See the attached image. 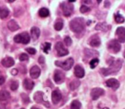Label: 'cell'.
<instances>
[{
    "mask_svg": "<svg viewBox=\"0 0 125 109\" xmlns=\"http://www.w3.org/2000/svg\"><path fill=\"white\" fill-rule=\"evenodd\" d=\"M122 67V61L121 59H118L117 61H114L112 64L110 65L108 68L101 69L100 72L104 76H107L113 74H116Z\"/></svg>",
    "mask_w": 125,
    "mask_h": 109,
    "instance_id": "cell-1",
    "label": "cell"
},
{
    "mask_svg": "<svg viewBox=\"0 0 125 109\" xmlns=\"http://www.w3.org/2000/svg\"><path fill=\"white\" fill-rule=\"evenodd\" d=\"M70 29L77 33H80L85 29V20L83 18H75L69 23Z\"/></svg>",
    "mask_w": 125,
    "mask_h": 109,
    "instance_id": "cell-2",
    "label": "cell"
},
{
    "mask_svg": "<svg viewBox=\"0 0 125 109\" xmlns=\"http://www.w3.org/2000/svg\"><path fill=\"white\" fill-rule=\"evenodd\" d=\"M74 64V59L72 58H68L65 61H56L55 65L57 66H60L62 69H64L66 71L69 70Z\"/></svg>",
    "mask_w": 125,
    "mask_h": 109,
    "instance_id": "cell-3",
    "label": "cell"
},
{
    "mask_svg": "<svg viewBox=\"0 0 125 109\" xmlns=\"http://www.w3.org/2000/svg\"><path fill=\"white\" fill-rule=\"evenodd\" d=\"M30 37L27 32L18 34L14 37V41L15 42L21 43L23 44H27L30 42Z\"/></svg>",
    "mask_w": 125,
    "mask_h": 109,
    "instance_id": "cell-4",
    "label": "cell"
},
{
    "mask_svg": "<svg viewBox=\"0 0 125 109\" xmlns=\"http://www.w3.org/2000/svg\"><path fill=\"white\" fill-rule=\"evenodd\" d=\"M107 49L113 53H117L121 50V44L117 40L113 39L107 43Z\"/></svg>",
    "mask_w": 125,
    "mask_h": 109,
    "instance_id": "cell-5",
    "label": "cell"
},
{
    "mask_svg": "<svg viewBox=\"0 0 125 109\" xmlns=\"http://www.w3.org/2000/svg\"><path fill=\"white\" fill-rule=\"evenodd\" d=\"M34 100L40 104H43L46 107H49L50 105L49 103V102L46 99L45 95L43 92L41 91H37L35 94H34Z\"/></svg>",
    "mask_w": 125,
    "mask_h": 109,
    "instance_id": "cell-6",
    "label": "cell"
},
{
    "mask_svg": "<svg viewBox=\"0 0 125 109\" xmlns=\"http://www.w3.org/2000/svg\"><path fill=\"white\" fill-rule=\"evenodd\" d=\"M60 7L62 8V11L63 12V14L65 16H69L74 11V6L72 5L71 3H69V2L62 3L60 5Z\"/></svg>",
    "mask_w": 125,
    "mask_h": 109,
    "instance_id": "cell-7",
    "label": "cell"
},
{
    "mask_svg": "<svg viewBox=\"0 0 125 109\" xmlns=\"http://www.w3.org/2000/svg\"><path fill=\"white\" fill-rule=\"evenodd\" d=\"M55 49L57 51L58 56H60V57L67 55V54H69V51L64 47L63 44H62V43H61V42H57L56 44Z\"/></svg>",
    "mask_w": 125,
    "mask_h": 109,
    "instance_id": "cell-8",
    "label": "cell"
},
{
    "mask_svg": "<svg viewBox=\"0 0 125 109\" xmlns=\"http://www.w3.org/2000/svg\"><path fill=\"white\" fill-rule=\"evenodd\" d=\"M115 35L117 37L118 41L120 43L125 42V28L123 27H119L115 31Z\"/></svg>",
    "mask_w": 125,
    "mask_h": 109,
    "instance_id": "cell-9",
    "label": "cell"
},
{
    "mask_svg": "<svg viewBox=\"0 0 125 109\" xmlns=\"http://www.w3.org/2000/svg\"><path fill=\"white\" fill-rule=\"evenodd\" d=\"M104 94V91L101 88H94L91 91V97L92 99L96 100L99 98L101 96Z\"/></svg>",
    "mask_w": 125,
    "mask_h": 109,
    "instance_id": "cell-10",
    "label": "cell"
},
{
    "mask_svg": "<svg viewBox=\"0 0 125 109\" xmlns=\"http://www.w3.org/2000/svg\"><path fill=\"white\" fill-rule=\"evenodd\" d=\"M88 44L92 47H97L101 44V40L98 35H92L88 40Z\"/></svg>",
    "mask_w": 125,
    "mask_h": 109,
    "instance_id": "cell-11",
    "label": "cell"
},
{
    "mask_svg": "<svg viewBox=\"0 0 125 109\" xmlns=\"http://www.w3.org/2000/svg\"><path fill=\"white\" fill-rule=\"evenodd\" d=\"M54 80L56 83H62L65 80V75L63 72H62L61 71L56 70L54 75Z\"/></svg>",
    "mask_w": 125,
    "mask_h": 109,
    "instance_id": "cell-12",
    "label": "cell"
},
{
    "mask_svg": "<svg viewBox=\"0 0 125 109\" xmlns=\"http://www.w3.org/2000/svg\"><path fill=\"white\" fill-rule=\"evenodd\" d=\"M62 99V94L59 89L54 90L52 93V100L53 104H57Z\"/></svg>",
    "mask_w": 125,
    "mask_h": 109,
    "instance_id": "cell-13",
    "label": "cell"
},
{
    "mask_svg": "<svg viewBox=\"0 0 125 109\" xmlns=\"http://www.w3.org/2000/svg\"><path fill=\"white\" fill-rule=\"evenodd\" d=\"M41 75V69L38 66H34L30 69V75L32 79H37Z\"/></svg>",
    "mask_w": 125,
    "mask_h": 109,
    "instance_id": "cell-14",
    "label": "cell"
},
{
    "mask_svg": "<svg viewBox=\"0 0 125 109\" xmlns=\"http://www.w3.org/2000/svg\"><path fill=\"white\" fill-rule=\"evenodd\" d=\"M105 84H106V86L107 87L112 88L113 90H115V89H117L119 87V82H118V80H116V79H114V78H111V79L107 80L106 81Z\"/></svg>",
    "mask_w": 125,
    "mask_h": 109,
    "instance_id": "cell-15",
    "label": "cell"
},
{
    "mask_svg": "<svg viewBox=\"0 0 125 109\" xmlns=\"http://www.w3.org/2000/svg\"><path fill=\"white\" fill-rule=\"evenodd\" d=\"M2 64L3 66H5L6 68H10V67L13 66L15 64V61H14V59L13 58L6 57L4 59H2Z\"/></svg>",
    "mask_w": 125,
    "mask_h": 109,
    "instance_id": "cell-16",
    "label": "cell"
},
{
    "mask_svg": "<svg viewBox=\"0 0 125 109\" xmlns=\"http://www.w3.org/2000/svg\"><path fill=\"white\" fill-rule=\"evenodd\" d=\"M74 75L78 78L83 77L85 76V70H84V69L81 66L77 65L74 67Z\"/></svg>",
    "mask_w": 125,
    "mask_h": 109,
    "instance_id": "cell-17",
    "label": "cell"
},
{
    "mask_svg": "<svg viewBox=\"0 0 125 109\" xmlns=\"http://www.w3.org/2000/svg\"><path fill=\"white\" fill-rule=\"evenodd\" d=\"M30 33H31V37H32V40L36 41L38 39V38L40 36L41 31H40L39 28H38L36 27H33L30 30Z\"/></svg>",
    "mask_w": 125,
    "mask_h": 109,
    "instance_id": "cell-18",
    "label": "cell"
},
{
    "mask_svg": "<svg viewBox=\"0 0 125 109\" xmlns=\"http://www.w3.org/2000/svg\"><path fill=\"white\" fill-rule=\"evenodd\" d=\"M34 82L29 78L25 79L23 82V86L26 90H32L34 87Z\"/></svg>",
    "mask_w": 125,
    "mask_h": 109,
    "instance_id": "cell-19",
    "label": "cell"
},
{
    "mask_svg": "<svg viewBox=\"0 0 125 109\" xmlns=\"http://www.w3.org/2000/svg\"><path fill=\"white\" fill-rule=\"evenodd\" d=\"M8 29L10 31H13V32L16 31V30H18L20 28V27L18 24V23L16 21H14V20H10L8 23Z\"/></svg>",
    "mask_w": 125,
    "mask_h": 109,
    "instance_id": "cell-20",
    "label": "cell"
},
{
    "mask_svg": "<svg viewBox=\"0 0 125 109\" xmlns=\"http://www.w3.org/2000/svg\"><path fill=\"white\" fill-rule=\"evenodd\" d=\"M10 97V94L8 91L5 90L0 91V101L8 100Z\"/></svg>",
    "mask_w": 125,
    "mask_h": 109,
    "instance_id": "cell-21",
    "label": "cell"
},
{
    "mask_svg": "<svg viewBox=\"0 0 125 109\" xmlns=\"http://www.w3.org/2000/svg\"><path fill=\"white\" fill-rule=\"evenodd\" d=\"M109 28H110V27L108 26V24H107L105 22H102V23H99L96 24V26L95 27V29L96 30H102V31H106Z\"/></svg>",
    "mask_w": 125,
    "mask_h": 109,
    "instance_id": "cell-22",
    "label": "cell"
},
{
    "mask_svg": "<svg viewBox=\"0 0 125 109\" xmlns=\"http://www.w3.org/2000/svg\"><path fill=\"white\" fill-rule=\"evenodd\" d=\"M85 54L88 57H92V56H95L99 54V52H96L94 49H85L84 50Z\"/></svg>",
    "mask_w": 125,
    "mask_h": 109,
    "instance_id": "cell-23",
    "label": "cell"
},
{
    "mask_svg": "<svg viewBox=\"0 0 125 109\" xmlns=\"http://www.w3.org/2000/svg\"><path fill=\"white\" fill-rule=\"evenodd\" d=\"M38 14L42 18H46L47 16H49V11L47 9V8H43L39 10L38 11Z\"/></svg>",
    "mask_w": 125,
    "mask_h": 109,
    "instance_id": "cell-24",
    "label": "cell"
},
{
    "mask_svg": "<svg viewBox=\"0 0 125 109\" xmlns=\"http://www.w3.org/2000/svg\"><path fill=\"white\" fill-rule=\"evenodd\" d=\"M80 86V81L78 80H72L69 84V88L71 90H75Z\"/></svg>",
    "mask_w": 125,
    "mask_h": 109,
    "instance_id": "cell-25",
    "label": "cell"
},
{
    "mask_svg": "<svg viewBox=\"0 0 125 109\" xmlns=\"http://www.w3.org/2000/svg\"><path fill=\"white\" fill-rule=\"evenodd\" d=\"M82 106L81 102L79 100H73L71 103V109H80Z\"/></svg>",
    "mask_w": 125,
    "mask_h": 109,
    "instance_id": "cell-26",
    "label": "cell"
},
{
    "mask_svg": "<svg viewBox=\"0 0 125 109\" xmlns=\"http://www.w3.org/2000/svg\"><path fill=\"white\" fill-rule=\"evenodd\" d=\"M114 19H115V22H117V23H118V24L123 23V22H124V18L121 14H119L118 13H115V15H114Z\"/></svg>",
    "mask_w": 125,
    "mask_h": 109,
    "instance_id": "cell-27",
    "label": "cell"
},
{
    "mask_svg": "<svg viewBox=\"0 0 125 109\" xmlns=\"http://www.w3.org/2000/svg\"><path fill=\"white\" fill-rule=\"evenodd\" d=\"M9 13H10V11L6 8L0 10V18H1L2 19H4L8 16Z\"/></svg>",
    "mask_w": 125,
    "mask_h": 109,
    "instance_id": "cell-28",
    "label": "cell"
},
{
    "mask_svg": "<svg viewBox=\"0 0 125 109\" xmlns=\"http://www.w3.org/2000/svg\"><path fill=\"white\" fill-rule=\"evenodd\" d=\"M62 27H63V22H62V21L61 19H59L54 24V29L57 31L61 30Z\"/></svg>",
    "mask_w": 125,
    "mask_h": 109,
    "instance_id": "cell-29",
    "label": "cell"
},
{
    "mask_svg": "<svg viewBox=\"0 0 125 109\" xmlns=\"http://www.w3.org/2000/svg\"><path fill=\"white\" fill-rule=\"evenodd\" d=\"M41 48L43 49V52H44L45 53H48L50 49H51V44L49 43V42H45V43L42 45Z\"/></svg>",
    "mask_w": 125,
    "mask_h": 109,
    "instance_id": "cell-30",
    "label": "cell"
},
{
    "mask_svg": "<svg viewBox=\"0 0 125 109\" xmlns=\"http://www.w3.org/2000/svg\"><path fill=\"white\" fill-rule=\"evenodd\" d=\"M99 61L98 58H94V59H92L90 61V66H91V69H94L99 64Z\"/></svg>",
    "mask_w": 125,
    "mask_h": 109,
    "instance_id": "cell-31",
    "label": "cell"
},
{
    "mask_svg": "<svg viewBox=\"0 0 125 109\" xmlns=\"http://www.w3.org/2000/svg\"><path fill=\"white\" fill-rule=\"evenodd\" d=\"M21 99H22L23 102H24V103H25V104H28V103L30 102L29 97H28L26 94H24V93H23V94H21Z\"/></svg>",
    "mask_w": 125,
    "mask_h": 109,
    "instance_id": "cell-32",
    "label": "cell"
},
{
    "mask_svg": "<svg viewBox=\"0 0 125 109\" xmlns=\"http://www.w3.org/2000/svg\"><path fill=\"white\" fill-rule=\"evenodd\" d=\"M18 87H19V82L18 81H13L12 83H11V85H10V88H11V90H13V91H16L17 88H18Z\"/></svg>",
    "mask_w": 125,
    "mask_h": 109,
    "instance_id": "cell-33",
    "label": "cell"
},
{
    "mask_svg": "<svg viewBox=\"0 0 125 109\" xmlns=\"http://www.w3.org/2000/svg\"><path fill=\"white\" fill-rule=\"evenodd\" d=\"M64 42H65L66 46H70L72 45V40L69 36H66L65 38H64Z\"/></svg>",
    "mask_w": 125,
    "mask_h": 109,
    "instance_id": "cell-34",
    "label": "cell"
},
{
    "mask_svg": "<svg viewBox=\"0 0 125 109\" xmlns=\"http://www.w3.org/2000/svg\"><path fill=\"white\" fill-rule=\"evenodd\" d=\"M80 12H81V13H85L89 12V11H91V9H90L88 7L85 6V5H82V6H81V8H80Z\"/></svg>",
    "mask_w": 125,
    "mask_h": 109,
    "instance_id": "cell-35",
    "label": "cell"
},
{
    "mask_svg": "<svg viewBox=\"0 0 125 109\" xmlns=\"http://www.w3.org/2000/svg\"><path fill=\"white\" fill-rule=\"evenodd\" d=\"M28 59H29V57H28L27 54H25V53H22L20 55V57H19V60L21 61H27Z\"/></svg>",
    "mask_w": 125,
    "mask_h": 109,
    "instance_id": "cell-36",
    "label": "cell"
},
{
    "mask_svg": "<svg viewBox=\"0 0 125 109\" xmlns=\"http://www.w3.org/2000/svg\"><path fill=\"white\" fill-rule=\"evenodd\" d=\"M26 50H27V52L28 53H30V54H35L36 53V50H35L34 48H32V47L27 48Z\"/></svg>",
    "mask_w": 125,
    "mask_h": 109,
    "instance_id": "cell-37",
    "label": "cell"
},
{
    "mask_svg": "<svg viewBox=\"0 0 125 109\" xmlns=\"http://www.w3.org/2000/svg\"><path fill=\"white\" fill-rule=\"evenodd\" d=\"M38 62H39V64H44V62H45V58H44V57H43V56H40L39 58H38Z\"/></svg>",
    "mask_w": 125,
    "mask_h": 109,
    "instance_id": "cell-38",
    "label": "cell"
},
{
    "mask_svg": "<svg viewBox=\"0 0 125 109\" xmlns=\"http://www.w3.org/2000/svg\"><path fill=\"white\" fill-rule=\"evenodd\" d=\"M5 81V78L4 76H2V75H0V85H2Z\"/></svg>",
    "mask_w": 125,
    "mask_h": 109,
    "instance_id": "cell-39",
    "label": "cell"
},
{
    "mask_svg": "<svg viewBox=\"0 0 125 109\" xmlns=\"http://www.w3.org/2000/svg\"><path fill=\"white\" fill-rule=\"evenodd\" d=\"M18 70L16 69H13L12 71H11V74L13 75H16L17 74H18Z\"/></svg>",
    "mask_w": 125,
    "mask_h": 109,
    "instance_id": "cell-40",
    "label": "cell"
},
{
    "mask_svg": "<svg viewBox=\"0 0 125 109\" xmlns=\"http://www.w3.org/2000/svg\"><path fill=\"white\" fill-rule=\"evenodd\" d=\"M31 109H41V108H37V107H35V106H32V107L31 108Z\"/></svg>",
    "mask_w": 125,
    "mask_h": 109,
    "instance_id": "cell-41",
    "label": "cell"
},
{
    "mask_svg": "<svg viewBox=\"0 0 125 109\" xmlns=\"http://www.w3.org/2000/svg\"><path fill=\"white\" fill-rule=\"evenodd\" d=\"M69 3H72V2H76L75 0H69V1H68Z\"/></svg>",
    "mask_w": 125,
    "mask_h": 109,
    "instance_id": "cell-42",
    "label": "cell"
},
{
    "mask_svg": "<svg viewBox=\"0 0 125 109\" xmlns=\"http://www.w3.org/2000/svg\"><path fill=\"white\" fill-rule=\"evenodd\" d=\"M103 109H109V108H107V107H105V108H104Z\"/></svg>",
    "mask_w": 125,
    "mask_h": 109,
    "instance_id": "cell-43",
    "label": "cell"
},
{
    "mask_svg": "<svg viewBox=\"0 0 125 109\" xmlns=\"http://www.w3.org/2000/svg\"><path fill=\"white\" fill-rule=\"evenodd\" d=\"M21 109H24V108H21Z\"/></svg>",
    "mask_w": 125,
    "mask_h": 109,
    "instance_id": "cell-44",
    "label": "cell"
}]
</instances>
